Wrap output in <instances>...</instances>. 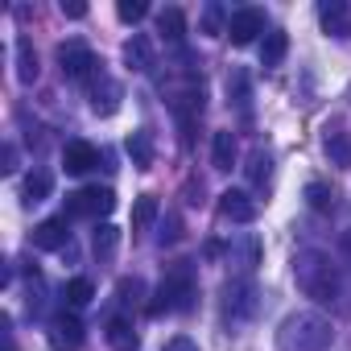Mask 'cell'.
<instances>
[{
    "label": "cell",
    "mask_w": 351,
    "mask_h": 351,
    "mask_svg": "<svg viewBox=\"0 0 351 351\" xmlns=\"http://www.w3.org/2000/svg\"><path fill=\"white\" fill-rule=\"evenodd\" d=\"M261 310V293H256V281L252 277H232L223 285V314L232 322H244Z\"/></svg>",
    "instance_id": "5b68a950"
},
{
    "label": "cell",
    "mask_w": 351,
    "mask_h": 351,
    "mask_svg": "<svg viewBox=\"0 0 351 351\" xmlns=\"http://www.w3.org/2000/svg\"><path fill=\"white\" fill-rule=\"evenodd\" d=\"M116 17L128 21V25H136V21L149 17V5H145V0H120V5H116Z\"/></svg>",
    "instance_id": "83f0119b"
},
{
    "label": "cell",
    "mask_w": 351,
    "mask_h": 351,
    "mask_svg": "<svg viewBox=\"0 0 351 351\" xmlns=\"http://www.w3.org/2000/svg\"><path fill=\"white\" fill-rule=\"evenodd\" d=\"M62 298H66V306H71V310H83V306L95 298V285H91L87 277H71V281H66V289H62Z\"/></svg>",
    "instance_id": "d4e9b609"
},
{
    "label": "cell",
    "mask_w": 351,
    "mask_h": 351,
    "mask_svg": "<svg viewBox=\"0 0 351 351\" xmlns=\"http://www.w3.org/2000/svg\"><path fill=\"white\" fill-rule=\"evenodd\" d=\"M104 335H108V347H112V351H136V347H141V339H136L132 322H124V318H112Z\"/></svg>",
    "instance_id": "ac0fdd59"
},
{
    "label": "cell",
    "mask_w": 351,
    "mask_h": 351,
    "mask_svg": "<svg viewBox=\"0 0 351 351\" xmlns=\"http://www.w3.org/2000/svg\"><path fill=\"white\" fill-rule=\"evenodd\" d=\"M269 153L265 149H252V161H248V178H252V186H265V178H269Z\"/></svg>",
    "instance_id": "f1b7e54d"
},
{
    "label": "cell",
    "mask_w": 351,
    "mask_h": 351,
    "mask_svg": "<svg viewBox=\"0 0 351 351\" xmlns=\"http://www.w3.org/2000/svg\"><path fill=\"white\" fill-rule=\"evenodd\" d=\"M50 191H54V173H50V169H29V173H25V186H21L25 207L46 203V199H50Z\"/></svg>",
    "instance_id": "5bb4252c"
},
{
    "label": "cell",
    "mask_w": 351,
    "mask_h": 351,
    "mask_svg": "<svg viewBox=\"0 0 351 351\" xmlns=\"http://www.w3.org/2000/svg\"><path fill=\"white\" fill-rule=\"evenodd\" d=\"M62 17H71V21H79V17H87V5H79V0H62Z\"/></svg>",
    "instance_id": "d6a6232c"
},
{
    "label": "cell",
    "mask_w": 351,
    "mask_h": 351,
    "mask_svg": "<svg viewBox=\"0 0 351 351\" xmlns=\"http://www.w3.org/2000/svg\"><path fill=\"white\" fill-rule=\"evenodd\" d=\"M261 34H265V13H261V9H236V13L228 17V38H232V46H252Z\"/></svg>",
    "instance_id": "52a82bcc"
},
{
    "label": "cell",
    "mask_w": 351,
    "mask_h": 351,
    "mask_svg": "<svg viewBox=\"0 0 351 351\" xmlns=\"http://www.w3.org/2000/svg\"><path fill=\"white\" fill-rule=\"evenodd\" d=\"M318 21H322L326 38H351V5L347 0H322Z\"/></svg>",
    "instance_id": "8fae6325"
},
{
    "label": "cell",
    "mask_w": 351,
    "mask_h": 351,
    "mask_svg": "<svg viewBox=\"0 0 351 351\" xmlns=\"http://www.w3.org/2000/svg\"><path fill=\"white\" fill-rule=\"evenodd\" d=\"M5 351H17V343H13V335H5Z\"/></svg>",
    "instance_id": "e575fe53"
},
{
    "label": "cell",
    "mask_w": 351,
    "mask_h": 351,
    "mask_svg": "<svg viewBox=\"0 0 351 351\" xmlns=\"http://www.w3.org/2000/svg\"><path fill=\"white\" fill-rule=\"evenodd\" d=\"M161 351H199V343H195V339H186V335H173Z\"/></svg>",
    "instance_id": "1f68e13d"
},
{
    "label": "cell",
    "mask_w": 351,
    "mask_h": 351,
    "mask_svg": "<svg viewBox=\"0 0 351 351\" xmlns=\"http://www.w3.org/2000/svg\"><path fill=\"white\" fill-rule=\"evenodd\" d=\"M58 66H62V79H75V83H79V79H95L104 62H99L83 42H62V46H58Z\"/></svg>",
    "instance_id": "8992f818"
},
{
    "label": "cell",
    "mask_w": 351,
    "mask_h": 351,
    "mask_svg": "<svg viewBox=\"0 0 351 351\" xmlns=\"http://www.w3.org/2000/svg\"><path fill=\"white\" fill-rule=\"evenodd\" d=\"M195 293H199L195 273H191L186 265H178L173 273H165V277H161V285H157V293H153V302H149V314L191 310V306H195Z\"/></svg>",
    "instance_id": "3957f363"
},
{
    "label": "cell",
    "mask_w": 351,
    "mask_h": 351,
    "mask_svg": "<svg viewBox=\"0 0 351 351\" xmlns=\"http://www.w3.org/2000/svg\"><path fill=\"white\" fill-rule=\"evenodd\" d=\"M256 199L248 195V191H223L219 195V215L223 219H232V223H252L256 219Z\"/></svg>",
    "instance_id": "7c38bea8"
},
{
    "label": "cell",
    "mask_w": 351,
    "mask_h": 351,
    "mask_svg": "<svg viewBox=\"0 0 351 351\" xmlns=\"http://www.w3.org/2000/svg\"><path fill=\"white\" fill-rule=\"evenodd\" d=\"M66 244H71V232H66V215L42 219V223L34 228V248H46V252H54V248H66Z\"/></svg>",
    "instance_id": "4fadbf2b"
},
{
    "label": "cell",
    "mask_w": 351,
    "mask_h": 351,
    "mask_svg": "<svg viewBox=\"0 0 351 351\" xmlns=\"http://www.w3.org/2000/svg\"><path fill=\"white\" fill-rule=\"evenodd\" d=\"M120 99H124V87L99 71L95 83H91V112H95V116H116V112H120Z\"/></svg>",
    "instance_id": "9c48e42d"
},
{
    "label": "cell",
    "mask_w": 351,
    "mask_h": 351,
    "mask_svg": "<svg viewBox=\"0 0 351 351\" xmlns=\"http://www.w3.org/2000/svg\"><path fill=\"white\" fill-rule=\"evenodd\" d=\"M293 281H298V289H302L310 302H318V306H335V302L343 298L339 265H335L326 252H318V248H298V252H293Z\"/></svg>",
    "instance_id": "6da1fadb"
},
{
    "label": "cell",
    "mask_w": 351,
    "mask_h": 351,
    "mask_svg": "<svg viewBox=\"0 0 351 351\" xmlns=\"http://www.w3.org/2000/svg\"><path fill=\"white\" fill-rule=\"evenodd\" d=\"M46 339H50L54 351H79V347H83V322H79L75 314H54Z\"/></svg>",
    "instance_id": "ba28073f"
},
{
    "label": "cell",
    "mask_w": 351,
    "mask_h": 351,
    "mask_svg": "<svg viewBox=\"0 0 351 351\" xmlns=\"http://www.w3.org/2000/svg\"><path fill=\"white\" fill-rule=\"evenodd\" d=\"M124 62H128V71H149L153 66V46H149L145 34H132L124 42Z\"/></svg>",
    "instance_id": "2e32d148"
},
{
    "label": "cell",
    "mask_w": 351,
    "mask_h": 351,
    "mask_svg": "<svg viewBox=\"0 0 351 351\" xmlns=\"http://www.w3.org/2000/svg\"><path fill=\"white\" fill-rule=\"evenodd\" d=\"M306 207L310 211H318V215H330L335 211V191H330V182H306Z\"/></svg>",
    "instance_id": "7402d4cb"
},
{
    "label": "cell",
    "mask_w": 351,
    "mask_h": 351,
    "mask_svg": "<svg viewBox=\"0 0 351 351\" xmlns=\"http://www.w3.org/2000/svg\"><path fill=\"white\" fill-rule=\"evenodd\" d=\"M322 149H326V157H330L339 169H351V136H347V132H326V136H322Z\"/></svg>",
    "instance_id": "603a6c76"
},
{
    "label": "cell",
    "mask_w": 351,
    "mask_h": 351,
    "mask_svg": "<svg viewBox=\"0 0 351 351\" xmlns=\"http://www.w3.org/2000/svg\"><path fill=\"white\" fill-rule=\"evenodd\" d=\"M285 54H289V38H285L281 29L265 34V42H261V66H281Z\"/></svg>",
    "instance_id": "44dd1931"
},
{
    "label": "cell",
    "mask_w": 351,
    "mask_h": 351,
    "mask_svg": "<svg viewBox=\"0 0 351 351\" xmlns=\"http://www.w3.org/2000/svg\"><path fill=\"white\" fill-rule=\"evenodd\" d=\"M203 29L207 34H228V21H223V9L219 5H207L203 9Z\"/></svg>",
    "instance_id": "4dcf8cb0"
},
{
    "label": "cell",
    "mask_w": 351,
    "mask_h": 351,
    "mask_svg": "<svg viewBox=\"0 0 351 351\" xmlns=\"http://www.w3.org/2000/svg\"><path fill=\"white\" fill-rule=\"evenodd\" d=\"M38 75H42V66H38L34 42H29V38H17V79L29 87V83H38Z\"/></svg>",
    "instance_id": "e0dca14e"
},
{
    "label": "cell",
    "mask_w": 351,
    "mask_h": 351,
    "mask_svg": "<svg viewBox=\"0 0 351 351\" xmlns=\"http://www.w3.org/2000/svg\"><path fill=\"white\" fill-rule=\"evenodd\" d=\"M128 157H132L136 169H149V165H153V132H149V128H136V132L128 136Z\"/></svg>",
    "instance_id": "ffe728a7"
},
{
    "label": "cell",
    "mask_w": 351,
    "mask_h": 351,
    "mask_svg": "<svg viewBox=\"0 0 351 351\" xmlns=\"http://www.w3.org/2000/svg\"><path fill=\"white\" fill-rule=\"evenodd\" d=\"M116 244H120V228H112V223H99V228H95V240H91V248H95L99 256H108Z\"/></svg>",
    "instance_id": "4316f807"
},
{
    "label": "cell",
    "mask_w": 351,
    "mask_h": 351,
    "mask_svg": "<svg viewBox=\"0 0 351 351\" xmlns=\"http://www.w3.org/2000/svg\"><path fill=\"white\" fill-rule=\"evenodd\" d=\"M116 211V191L112 186H83L66 195V215L75 219H108Z\"/></svg>",
    "instance_id": "277c9868"
},
{
    "label": "cell",
    "mask_w": 351,
    "mask_h": 351,
    "mask_svg": "<svg viewBox=\"0 0 351 351\" xmlns=\"http://www.w3.org/2000/svg\"><path fill=\"white\" fill-rule=\"evenodd\" d=\"M0 169H5V173H13V169H17V145H13V141L5 145V165H0Z\"/></svg>",
    "instance_id": "836d02e7"
},
{
    "label": "cell",
    "mask_w": 351,
    "mask_h": 351,
    "mask_svg": "<svg viewBox=\"0 0 351 351\" xmlns=\"http://www.w3.org/2000/svg\"><path fill=\"white\" fill-rule=\"evenodd\" d=\"M228 95H232V104H236L240 112H248L252 91H248V75H244V71H232V75H228Z\"/></svg>",
    "instance_id": "484cf974"
},
{
    "label": "cell",
    "mask_w": 351,
    "mask_h": 351,
    "mask_svg": "<svg viewBox=\"0 0 351 351\" xmlns=\"http://www.w3.org/2000/svg\"><path fill=\"white\" fill-rule=\"evenodd\" d=\"M335 343V322L322 310H293L277 326V351H326Z\"/></svg>",
    "instance_id": "7a4b0ae2"
},
{
    "label": "cell",
    "mask_w": 351,
    "mask_h": 351,
    "mask_svg": "<svg viewBox=\"0 0 351 351\" xmlns=\"http://www.w3.org/2000/svg\"><path fill=\"white\" fill-rule=\"evenodd\" d=\"M178 240H182V219L169 211V215H165V223H161V236H157V244L165 248V244H178Z\"/></svg>",
    "instance_id": "f546056e"
},
{
    "label": "cell",
    "mask_w": 351,
    "mask_h": 351,
    "mask_svg": "<svg viewBox=\"0 0 351 351\" xmlns=\"http://www.w3.org/2000/svg\"><path fill=\"white\" fill-rule=\"evenodd\" d=\"M161 215V203H157V195H141L136 203H132V228L136 232H145L153 219Z\"/></svg>",
    "instance_id": "cb8c5ba5"
},
{
    "label": "cell",
    "mask_w": 351,
    "mask_h": 351,
    "mask_svg": "<svg viewBox=\"0 0 351 351\" xmlns=\"http://www.w3.org/2000/svg\"><path fill=\"white\" fill-rule=\"evenodd\" d=\"M95 165H99V149L91 141H66V149H62V169L66 173L83 178V173H91Z\"/></svg>",
    "instance_id": "30bf717a"
},
{
    "label": "cell",
    "mask_w": 351,
    "mask_h": 351,
    "mask_svg": "<svg viewBox=\"0 0 351 351\" xmlns=\"http://www.w3.org/2000/svg\"><path fill=\"white\" fill-rule=\"evenodd\" d=\"M211 165L223 169V173L236 165V132H232V128H219V132L211 136Z\"/></svg>",
    "instance_id": "9a60e30c"
},
{
    "label": "cell",
    "mask_w": 351,
    "mask_h": 351,
    "mask_svg": "<svg viewBox=\"0 0 351 351\" xmlns=\"http://www.w3.org/2000/svg\"><path fill=\"white\" fill-rule=\"evenodd\" d=\"M157 34L165 42H182L186 38V13L182 9H161L157 13Z\"/></svg>",
    "instance_id": "d6986e66"
}]
</instances>
